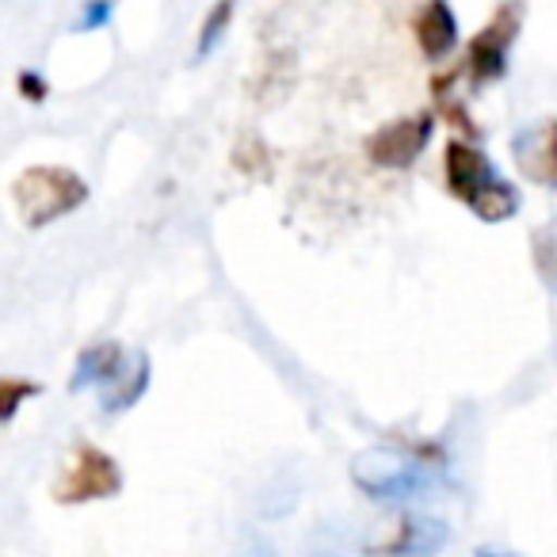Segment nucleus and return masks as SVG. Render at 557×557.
Here are the masks:
<instances>
[{
  "label": "nucleus",
  "mask_w": 557,
  "mask_h": 557,
  "mask_svg": "<svg viewBox=\"0 0 557 557\" xmlns=\"http://www.w3.org/2000/svg\"><path fill=\"white\" fill-rule=\"evenodd\" d=\"M428 138H432V115H412L386 123L371 138V161L382 169H409L420 153H424Z\"/></svg>",
  "instance_id": "nucleus-7"
},
{
  "label": "nucleus",
  "mask_w": 557,
  "mask_h": 557,
  "mask_svg": "<svg viewBox=\"0 0 557 557\" xmlns=\"http://www.w3.org/2000/svg\"><path fill=\"white\" fill-rule=\"evenodd\" d=\"M450 531L443 519L435 516H409L401 523V531L394 534V542L386 546H374L379 557H435L443 546H447Z\"/></svg>",
  "instance_id": "nucleus-9"
},
{
  "label": "nucleus",
  "mask_w": 557,
  "mask_h": 557,
  "mask_svg": "<svg viewBox=\"0 0 557 557\" xmlns=\"http://www.w3.org/2000/svg\"><path fill=\"white\" fill-rule=\"evenodd\" d=\"M123 488V473L111 462L103 450L96 447H81L73 455L65 478L58 481V500L62 504H88V500H103V496H115Z\"/></svg>",
  "instance_id": "nucleus-5"
},
{
  "label": "nucleus",
  "mask_w": 557,
  "mask_h": 557,
  "mask_svg": "<svg viewBox=\"0 0 557 557\" xmlns=\"http://www.w3.org/2000/svg\"><path fill=\"white\" fill-rule=\"evenodd\" d=\"M233 4H237V0H218L214 9H210L207 24H202V35H199V58H207L210 50L218 47V39L225 35V24H230V16H233Z\"/></svg>",
  "instance_id": "nucleus-12"
},
{
  "label": "nucleus",
  "mask_w": 557,
  "mask_h": 557,
  "mask_svg": "<svg viewBox=\"0 0 557 557\" xmlns=\"http://www.w3.org/2000/svg\"><path fill=\"white\" fill-rule=\"evenodd\" d=\"M417 39L428 58H447L458 42V20L447 9V0H428L417 16Z\"/></svg>",
  "instance_id": "nucleus-10"
},
{
  "label": "nucleus",
  "mask_w": 557,
  "mask_h": 557,
  "mask_svg": "<svg viewBox=\"0 0 557 557\" xmlns=\"http://www.w3.org/2000/svg\"><path fill=\"white\" fill-rule=\"evenodd\" d=\"M100 389L103 412H126L149 386V363L141 351H123L119 344H96L81 351L73 389Z\"/></svg>",
  "instance_id": "nucleus-2"
},
{
  "label": "nucleus",
  "mask_w": 557,
  "mask_h": 557,
  "mask_svg": "<svg viewBox=\"0 0 557 557\" xmlns=\"http://www.w3.org/2000/svg\"><path fill=\"white\" fill-rule=\"evenodd\" d=\"M447 180L450 191L485 222H504V218H511L519 210L516 187L496 172V164L481 149L466 146V141H450L447 146Z\"/></svg>",
  "instance_id": "nucleus-1"
},
{
  "label": "nucleus",
  "mask_w": 557,
  "mask_h": 557,
  "mask_svg": "<svg viewBox=\"0 0 557 557\" xmlns=\"http://www.w3.org/2000/svg\"><path fill=\"white\" fill-rule=\"evenodd\" d=\"M39 394V386H32V382H4V420H12L16 417V405H20V397H35Z\"/></svg>",
  "instance_id": "nucleus-13"
},
{
  "label": "nucleus",
  "mask_w": 557,
  "mask_h": 557,
  "mask_svg": "<svg viewBox=\"0 0 557 557\" xmlns=\"http://www.w3.org/2000/svg\"><path fill=\"white\" fill-rule=\"evenodd\" d=\"M511 153H516V164L527 180L542 187H557V123L519 131L511 141Z\"/></svg>",
  "instance_id": "nucleus-8"
},
{
  "label": "nucleus",
  "mask_w": 557,
  "mask_h": 557,
  "mask_svg": "<svg viewBox=\"0 0 557 557\" xmlns=\"http://www.w3.org/2000/svg\"><path fill=\"white\" fill-rule=\"evenodd\" d=\"M111 20V0H92L81 16V32H92V27H103Z\"/></svg>",
  "instance_id": "nucleus-14"
},
{
  "label": "nucleus",
  "mask_w": 557,
  "mask_h": 557,
  "mask_svg": "<svg viewBox=\"0 0 557 557\" xmlns=\"http://www.w3.org/2000/svg\"><path fill=\"white\" fill-rule=\"evenodd\" d=\"M519 20H523V4L508 0V4L496 9L493 24L470 42V77L478 81V85L504 77V70H508V50L519 35Z\"/></svg>",
  "instance_id": "nucleus-6"
},
{
  "label": "nucleus",
  "mask_w": 557,
  "mask_h": 557,
  "mask_svg": "<svg viewBox=\"0 0 557 557\" xmlns=\"http://www.w3.org/2000/svg\"><path fill=\"white\" fill-rule=\"evenodd\" d=\"M240 557H278L275 554V546L271 542H263L260 534H248V546H245V554Z\"/></svg>",
  "instance_id": "nucleus-15"
},
{
  "label": "nucleus",
  "mask_w": 557,
  "mask_h": 557,
  "mask_svg": "<svg viewBox=\"0 0 557 557\" xmlns=\"http://www.w3.org/2000/svg\"><path fill=\"white\" fill-rule=\"evenodd\" d=\"M473 557H516V554H504V549H478Z\"/></svg>",
  "instance_id": "nucleus-17"
},
{
  "label": "nucleus",
  "mask_w": 557,
  "mask_h": 557,
  "mask_svg": "<svg viewBox=\"0 0 557 557\" xmlns=\"http://www.w3.org/2000/svg\"><path fill=\"white\" fill-rule=\"evenodd\" d=\"M351 478L374 500H409L435 485V470L417 455H405L397 447H371L356 455Z\"/></svg>",
  "instance_id": "nucleus-3"
},
{
  "label": "nucleus",
  "mask_w": 557,
  "mask_h": 557,
  "mask_svg": "<svg viewBox=\"0 0 557 557\" xmlns=\"http://www.w3.org/2000/svg\"><path fill=\"white\" fill-rule=\"evenodd\" d=\"M85 180L70 169H58V164L27 169L16 184V202L32 225H47L54 218L70 214V210H77L85 202Z\"/></svg>",
  "instance_id": "nucleus-4"
},
{
  "label": "nucleus",
  "mask_w": 557,
  "mask_h": 557,
  "mask_svg": "<svg viewBox=\"0 0 557 557\" xmlns=\"http://www.w3.org/2000/svg\"><path fill=\"white\" fill-rule=\"evenodd\" d=\"M531 248H534V268H539L542 283H546L549 290H557V218L534 230Z\"/></svg>",
  "instance_id": "nucleus-11"
},
{
  "label": "nucleus",
  "mask_w": 557,
  "mask_h": 557,
  "mask_svg": "<svg viewBox=\"0 0 557 557\" xmlns=\"http://www.w3.org/2000/svg\"><path fill=\"white\" fill-rule=\"evenodd\" d=\"M24 92H27V96H32V92H35V96H42V85H39V77H24Z\"/></svg>",
  "instance_id": "nucleus-16"
}]
</instances>
